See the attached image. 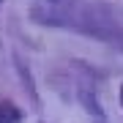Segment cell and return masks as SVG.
I'll return each instance as SVG.
<instances>
[{"mask_svg":"<svg viewBox=\"0 0 123 123\" xmlns=\"http://www.w3.org/2000/svg\"><path fill=\"white\" fill-rule=\"evenodd\" d=\"M74 0H33V19L41 25H63Z\"/></svg>","mask_w":123,"mask_h":123,"instance_id":"1","label":"cell"},{"mask_svg":"<svg viewBox=\"0 0 123 123\" xmlns=\"http://www.w3.org/2000/svg\"><path fill=\"white\" fill-rule=\"evenodd\" d=\"M82 96V104H85V110H88L93 118H96L98 123H104V112H101V107H98V101H96V96H93V90L88 93V90H82L79 93Z\"/></svg>","mask_w":123,"mask_h":123,"instance_id":"2","label":"cell"},{"mask_svg":"<svg viewBox=\"0 0 123 123\" xmlns=\"http://www.w3.org/2000/svg\"><path fill=\"white\" fill-rule=\"evenodd\" d=\"M22 115L14 104H0V123H17Z\"/></svg>","mask_w":123,"mask_h":123,"instance_id":"3","label":"cell"},{"mask_svg":"<svg viewBox=\"0 0 123 123\" xmlns=\"http://www.w3.org/2000/svg\"><path fill=\"white\" fill-rule=\"evenodd\" d=\"M120 104H123V88H120Z\"/></svg>","mask_w":123,"mask_h":123,"instance_id":"4","label":"cell"}]
</instances>
